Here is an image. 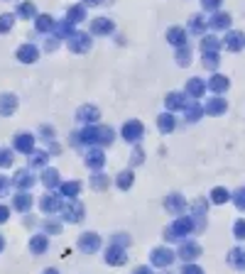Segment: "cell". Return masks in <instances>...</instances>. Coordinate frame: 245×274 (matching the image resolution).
Returning a JSON list of instances; mask_svg holds the SVG:
<instances>
[{
  "mask_svg": "<svg viewBox=\"0 0 245 274\" xmlns=\"http://www.w3.org/2000/svg\"><path fill=\"white\" fill-rule=\"evenodd\" d=\"M10 27V17H0V30H8Z\"/></svg>",
  "mask_w": 245,
  "mask_h": 274,
  "instance_id": "2",
  "label": "cell"
},
{
  "mask_svg": "<svg viewBox=\"0 0 245 274\" xmlns=\"http://www.w3.org/2000/svg\"><path fill=\"white\" fill-rule=\"evenodd\" d=\"M20 56H23V61H34V49L32 47H23V49H20Z\"/></svg>",
  "mask_w": 245,
  "mask_h": 274,
  "instance_id": "1",
  "label": "cell"
}]
</instances>
